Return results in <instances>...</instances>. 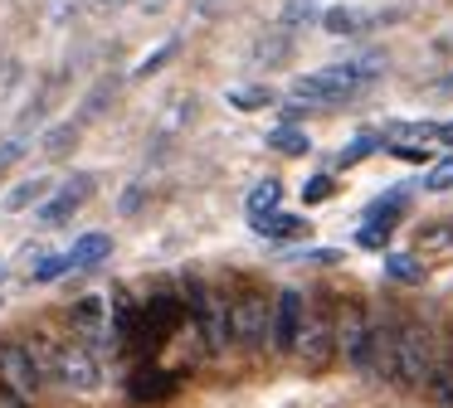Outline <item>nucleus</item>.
<instances>
[{
	"label": "nucleus",
	"mask_w": 453,
	"mask_h": 408,
	"mask_svg": "<svg viewBox=\"0 0 453 408\" xmlns=\"http://www.w3.org/2000/svg\"><path fill=\"white\" fill-rule=\"evenodd\" d=\"M186 306H190V326L205 336L210 355H219V350L234 345V330H229V297H225V291L205 287V282H190Z\"/></svg>",
	"instance_id": "20e7f679"
},
{
	"label": "nucleus",
	"mask_w": 453,
	"mask_h": 408,
	"mask_svg": "<svg viewBox=\"0 0 453 408\" xmlns=\"http://www.w3.org/2000/svg\"><path fill=\"white\" fill-rule=\"evenodd\" d=\"M176 49H180V39H166V44H161L157 54H147V58L137 64V78H147V73H157V68H166V58L176 54Z\"/></svg>",
	"instance_id": "b1692460"
},
{
	"label": "nucleus",
	"mask_w": 453,
	"mask_h": 408,
	"mask_svg": "<svg viewBox=\"0 0 453 408\" xmlns=\"http://www.w3.org/2000/svg\"><path fill=\"white\" fill-rule=\"evenodd\" d=\"M419 253H439V248H453V219H439V223H424L419 229Z\"/></svg>",
	"instance_id": "6ab92c4d"
},
{
	"label": "nucleus",
	"mask_w": 453,
	"mask_h": 408,
	"mask_svg": "<svg viewBox=\"0 0 453 408\" xmlns=\"http://www.w3.org/2000/svg\"><path fill=\"white\" fill-rule=\"evenodd\" d=\"M254 229L264 233V238H293V233H303V229H307V219L273 209V214H264V219H254Z\"/></svg>",
	"instance_id": "2eb2a0df"
},
{
	"label": "nucleus",
	"mask_w": 453,
	"mask_h": 408,
	"mask_svg": "<svg viewBox=\"0 0 453 408\" xmlns=\"http://www.w3.org/2000/svg\"><path fill=\"white\" fill-rule=\"evenodd\" d=\"M307 321V291L283 287L273 297V326H268V350L273 355H297V336Z\"/></svg>",
	"instance_id": "0eeeda50"
},
{
	"label": "nucleus",
	"mask_w": 453,
	"mask_h": 408,
	"mask_svg": "<svg viewBox=\"0 0 453 408\" xmlns=\"http://www.w3.org/2000/svg\"><path fill=\"white\" fill-rule=\"evenodd\" d=\"M371 151H380V141H375V136H361V141H356V146H346V151L336 155V161H342V165H356V161H365Z\"/></svg>",
	"instance_id": "a878e982"
},
{
	"label": "nucleus",
	"mask_w": 453,
	"mask_h": 408,
	"mask_svg": "<svg viewBox=\"0 0 453 408\" xmlns=\"http://www.w3.org/2000/svg\"><path fill=\"white\" fill-rule=\"evenodd\" d=\"M50 379H59L64 389H73V394H93V389L103 384V369H98V359H93L88 345H79V340H64Z\"/></svg>",
	"instance_id": "6e6552de"
},
{
	"label": "nucleus",
	"mask_w": 453,
	"mask_h": 408,
	"mask_svg": "<svg viewBox=\"0 0 453 408\" xmlns=\"http://www.w3.org/2000/svg\"><path fill=\"white\" fill-rule=\"evenodd\" d=\"M79 132H83V126L79 122H73V117H69V122H59V126H50V132H44V151H50V155H64V151H69V146L73 141H79Z\"/></svg>",
	"instance_id": "aec40b11"
},
{
	"label": "nucleus",
	"mask_w": 453,
	"mask_h": 408,
	"mask_svg": "<svg viewBox=\"0 0 453 408\" xmlns=\"http://www.w3.org/2000/svg\"><path fill=\"white\" fill-rule=\"evenodd\" d=\"M0 384L15 389V394H20L25 404H30V398L44 389L40 365L30 359V350H25L20 340H0Z\"/></svg>",
	"instance_id": "1a4fd4ad"
},
{
	"label": "nucleus",
	"mask_w": 453,
	"mask_h": 408,
	"mask_svg": "<svg viewBox=\"0 0 453 408\" xmlns=\"http://www.w3.org/2000/svg\"><path fill=\"white\" fill-rule=\"evenodd\" d=\"M171 389V379H137V384H132V394L142 398V404H147V398H161Z\"/></svg>",
	"instance_id": "cd10ccee"
},
{
	"label": "nucleus",
	"mask_w": 453,
	"mask_h": 408,
	"mask_svg": "<svg viewBox=\"0 0 453 408\" xmlns=\"http://www.w3.org/2000/svg\"><path fill=\"white\" fill-rule=\"evenodd\" d=\"M268 146H273V151H283V155H307V132H297V126H278L273 136H268Z\"/></svg>",
	"instance_id": "412c9836"
},
{
	"label": "nucleus",
	"mask_w": 453,
	"mask_h": 408,
	"mask_svg": "<svg viewBox=\"0 0 453 408\" xmlns=\"http://www.w3.org/2000/svg\"><path fill=\"white\" fill-rule=\"evenodd\" d=\"M453 185V161L443 165V170H434V180H429V190H449Z\"/></svg>",
	"instance_id": "7c9ffc66"
},
{
	"label": "nucleus",
	"mask_w": 453,
	"mask_h": 408,
	"mask_svg": "<svg viewBox=\"0 0 453 408\" xmlns=\"http://www.w3.org/2000/svg\"><path fill=\"white\" fill-rule=\"evenodd\" d=\"M371 78H380V58H356V64H332V68H317V73H303L293 78V87L288 93L297 97V102H346V97L356 93V87H365Z\"/></svg>",
	"instance_id": "f257e3e1"
},
{
	"label": "nucleus",
	"mask_w": 453,
	"mask_h": 408,
	"mask_svg": "<svg viewBox=\"0 0 453 408\" xmlns=\"http://www.w3.org/2000/svg\"><path fill=\"white\" fill-rule=\"evenodd\" d=\"M297 19H317V5H312V0H293V5L283 10V25H288V29H293Z\"/></svg>",
	"instance_id": "c85d7f7f"
},
{
	"label": "nucleus",
	"mask_w": 453,
	"mask_h": 408,
	"mask_svg": "<svg viewBox=\"0 0 453 408\" xmlns=\"http://www.w3.org/2000/svg\"><path fill=\"white\" fill-rule=\"evenodd\" d=\"M385 233H390V229H385V223H365V229L356 233V238H361L365 248H380V243H385Z\"/></svg>",
	"instance_id": "c756f323"
},
{
	"label": "nucleus",
	"mask_w": 453,
	"mask_h": 408,
	"mask_svg": "<svg viewBox=\"0 0 453 408\" xmlns=\"http://www.w3.org/2000/svg\"><path fill=\"white\" fill-rule=\"evenodd\" d=\"M25 151H30V141H25V136H11V141H0V175L11 170V165L20 161Z\"/></svg>",
	"instance_id": "393cba45"
},
{
	"label": "nucleus",
	"mask_w": 453,
	"mask_h": 408,
	"mask_svg": "<svg viewBox=\"0 0 453 408\" xmlns=\"http://www.w3.org/2000/svg\"><path fill=\"white\" fill-rule=\"evenodd\" d=\"M50 190H54V180H44V175H35V180L15 185V190L5 194V209H11V214H20V209H30V204H40Z\"/></svg>",
	"instance_id": "4468645a"
},
{
	"label": "nucleus",
	"mask_w": 453,
	"mask_h": 408,
	"mask_svg": "<svg viewBox=\"0 0 453 408\" xmlns=\"http://www.w3.org/2000/svg\"><path fill=\"white\" fill-rule=\"evenodd\" d=\"M332 190H336L332 175H317L312 185H303V200H307V204H322V200H332Z\"/></svg>",
	"instance_id": "bb28decb"
},
{
	"label": "nucleus",
	"mask_w": 453,
	"mask_h": 408,
	"mask_svg": "<svg viewBox=\"0 0 453 408\" xmlns=\"http://www.w3.org/2000/svg\"><path fill=\"white\" fill-rule=\"evenodd\" d=\"M0 408H30V404H25V398L15 394V389H5V384H0Z\"/></svg>",
	"instance_id": "2f4dec72"
},
{
	"label": "nucleus",
	"mask_w": 453,
	"mask_h": 408,
	"mask_svg": "<svg viewBox=\"0 0 453 408\" xmlns=\"http://www.w3.org/2000/svg\"><path fill=\"white\" fill-rule=\"evenodd\" d=\"M69 321H73L79 345H93V340L108 336V301H103V297H83L79 306L69 311Z\"/></svg>",
	"instance_id": "f8f14e48"
},
{
	"label": "nucleus",
	"mask_w": 453,
	"mask_h": 408,
	"mask_svg": "<svg viewBox=\"0 0 453 408\" xmlns=\"http://www.w3.org/2000/svg\"><path fill=\"white\" fill-rule=\"evenodd\" d=\"M424 394L434 398V408H453V365H434V374H429V384H424Z\"/></svg>",
	"instance_id": "dca6fc26"
},
{
	"label": "nucleus",
	"mask_w": 453,
	"mask_h": 408,
	"mask_svg": "<svg viewBox=\"0 0 453 408\" xmlns=\"http://www.w3.org/2000/svg\"><path fill=\"white\" fill-rule=\"evenodd\" d=\"M400 10H361V5H332L322 15V25L332 29V34H361V29L371 25H385V19H395Z\"/></svg>",
	"instance_id": "9b49d317"
},
{
	"label": "nucleus",
	"mask_w": 453,
	"mask_h": 408,
	"mask_svg": "<svg viewBox=\"0 0 453 408\" xmlns=\"http://www.w3.org/2000/svg\"><path fill=\"white\" fill-rule=\"evenodd\" d=\"M268 326H273V297L268 291H239L229 297V330H234V345L244 350H264L268 345Z\"/></svg>",
	"instance_id": "39448f33"
},
{
	"label": "nucleus",
	"mask_w": 453,
	"mask_h": 408,
	"mask_svg": "<svg viewBox=\"0 0 453 408\" xmlns=\"http://www.w3.org/2000/svg\"><path fill=\"white\" fill-rule=\"evenodd\" d=\"M229 102H234L239 112H258V107L273 102V93H268V87H229Z\"/></svg>",
	"instance_id": "4be33fe9"
},
{
	"label": "nucleus",
	"mask_w": 453,
	"mask_h": 408,
	"mask_svg": "<svg viewBox=\"0 0 453 408\" xmlns=\"http://www.w3.org/2000/svg\"><path fill=\"white\" fill-rule=\"evenodd\" d=\"M103 258H112V238H108V233H83V238H73V248H69L73 268H98Z\"/></svg>",
	"instance_id": "ddd939ff"
},
{
	"label": "nucleus",
	"mask_w": 453,
	"mask_h": 408,
	"mask_svg": "<svg viewBox=\"0 0 453 408\" xmlns=\"http://www.w3.org/2000/svg\"><path fill=\"white\" fill-rule=\"evenodd\" d=\"M336 355V311L326 301V291H317L307 301V321H303V336H297V359H303L307 374H322Z\"/></svg>",
	"instance_id": "7ed1b4c3"
},
{
	"label": "nucleus",
	"mask_w": 453,
	"mask_h": 408,
	"mask_svg": "<svg viewBox=\"0 0 453 408\" xmlns=\"http://www.w3.org/2000/svg\"><path fill=\"white\" fill-rule=\"evenodd\" d=\"M88 194H93V175H73V180H64L59 190H54L50 200L35 209V223H44V229H59V223L69 219L73 209H83V204H88Z\"/></svg>",
	"instance_id": "9d476101"
},
{
	"label": "nucleus",
	"mask_w": 453,
	"mask_h": 408,
	"mask_svg": "<svg viewBox=\"0 0 453 408\" xmlns=\"http://www.w3.org/2000/svg\"><path fill=\"white\" fill-rule=\"evenodd\" d=\"M278 200H283V185H278V180L254 185V190H249V214H254V219H264V214L278 209Z\"/></svg>",
	"instance_id": "a211bd4d"
},
{
	"label": "nucleus",
	"mask_w": 453,
	"mask_h": 408,
	"mask_svg": "<svg viewBox=\"0 0 453 408\" xmlns=\"http://www.w3.org/2000/svg\"><path fill=\"white\" fill-rule=\"evenodd\" d=\"M434 136H439L443 146H453V122H439V126H434Z\"/></svg>",
	"instance_id": "72a5a7b5"
},
{
	"label": "nucleus",
	"mask_w": 453,
	"mask_h": 408,
	"mask_svg": "<svg viewBox=\"0 0 453 408\" xmlns=\"http://www.w3.org/2000/svg\"><path fill=\"white\" fill-rule=\"evenodd\" d=\"M73 262H69V253H50L44 262H35V282H54L59 272H69Z\"/></svg>",
	"instance_id": "5701e85b"
},
{
	"label": "nucleus",
	"mask_w": 453,
	"mask_h": 408,
	"mask_svg": "<svg viewBox=\"0 0 453 408\" xmlns=\"http://www.w3.org/2000/svg\"><path fill=\"white\" fill-rule=\"evenodd\" d=\"M385 277L390 282H419L424 262L414 258V253H385Z\"/></svg>",
	"instance_id": "f3484780"
},
{
	"label": "nucleus",
	"mask_w": 453,
	"mask_h": 408,
	"mask_svg": "<svg viewBox=\"0 0 453 408\" xmlns=\"http://www.w3.org/2000/svg\"><path fill=\"white\" fill-rule=\"evenodd\" d=\"M439 365L434 355V336L424 321H400V336H395V389H424Z\"/></svg>",
	"instance_id": "f03ea898"
},
{
	"label": "nucleus",
	"mask_w": 453,
	"mask_h": 408,
	"mask_svg": "<svg viewBox=\"0 0 453 408\" xmlns=\"http://www.w3.org/2000/svg\"><path fill=\"white\" fill-rule=\"evenodd\" d=\"M365 350H371V311H365V301L346 297L342 311H336V355L356 374H365Z\"/></svg>",
	"instance_id": "423d86ee"
},
{
	"label": "nucleus",
	"mask_w": 453,
	"mask_h": 408,
	"mask_svg": "<svg viewBox=\"0 0 453 408\" xmlns=\"http://www.w3.org/2000/svg\"><path fill=\"white\" fill-rule=\"evenodd\" d=\"M118 5H132V0H79V10H118Z\"/></svg>",
	"instance_id": "473e14b6"
}]
</instances>
